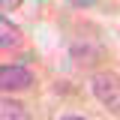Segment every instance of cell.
<instances>
[{
	"label": "cell",
	"instance_id": "obj_1",
	"mask_svg": "<svg viewBox=\"0 0 120 120\" xmlns=\"http://www.w3.org/2000/svg\"><path fill=\"white\" fill-rule=\"evenodd\" d=\"M90 93L96 96V102L102 105L108 114L120 117V75L111 69H102L90 78Z\"/></svg>",
	"mask_w": 120,
	"mask_h": 120
},
{
	"label": "cell",
	"instance_id": "obj_2",
	"mask_svg": "<svg viewBox=\"0 0 120 120\" xmlns=\"http://www.w3.org/2000/svg\"><path fill=\"white\" fill-rule=\"evenodd\" d=\"M0 84L3 90H27L33 84V72L24 66H3L0 69Z\"/></svg>",
	"mask_w": 120,
	"mask_h": 120
},
{
	"label": "cell",
	"instance_id": "obj_3",
	"mask_svg": "<svg viewBox=\"0 0 120 120\" xmlns=\"http://www.w3.org/2000/svg\"><path fill=\"white\" fill-rule=\"evenodd\" d=\"M0 33H3V39H0V45H3V48H12V45L21 42V33H18V27H12V24H9V18H6V15L0 18Z\"/></svg>",
	"mask_w": 120,
	"mask_h": 120
},
{
	"label": "cell",
	"instance_id": "obj_4",
	"mask_svg": "<svg viewBox=\"0 0 120 120\" xmlns=\"http://www.w3.org/2000/svg\"><path fill=\"white\" fill-rule=\"evenodd\" d=\"M0 120H30V117L24 114V108H21L18 102L3 99V102H0Z\"/></svg>",
	"mask_w": 120,
	"mask_h": 120
},
{
	"label": "cell",
	"instance_id": "obj_5",
	"mask_svg": "<svg viewBox=\"0 0 120 120\" xmlns=\"http://www.w3.org/2000/svg\"><path fill=\"white\" fill-rule=\"evenodd\" d=\"M18 6V0H3V12H9V9H15Z\"/></svg>",
	"mask_w": 120,
	"mask_h": 120
},
{
	"label": "cell",
	"instance_id": "obj_6",
	"mask_svg": "<svg viewBox=\"0 0 120 120\" xmlns=\"http://www.w3.org/2000/svg\"><path fill=\"white\" fill-rule=\"evenodd\" d=\"M57 120H84V117H78V114H66V117H57Z\"/></svg>",
	"mask_w": 120,
	"mask_h": 120
},
{
	"label": "cell",
	"instance_id": "obj_7",
	"mask_svg": "<svg viewBox=\"0 0 120 120\" xmlns=\"http://www.w3.org/2000/svg\"><path fill=\"white\" fill-rule=\"evenodd\" d=\"M72 3H78V6H87V3H93V0H72Z\"/></svg>",
	"mask_w": 120,
	"mask_h": 120
}]
</instances>
